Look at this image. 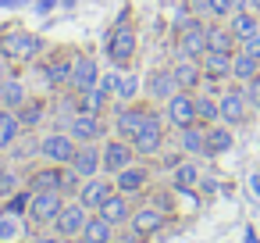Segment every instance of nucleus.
I'll list each match as a JSON object with an SVG mask.
<instances>
[{
    "instance_id": "35",
    "label": "nucleus",
    "mask_w": 260,
    "mask_h": 243,
    "mask_svg": "<svg viewBox=\"0 0 260 243\" xmlns=\"http://www.w3.org/2000/svg\"><path fill=\"white\" fill-rule=\"evenodd\" d=\"M104 104H107V97L96 90V86H89V90H82V93H75V111H89V115H100L104 111Z\"/></svg>"
},
{
    "instance_id": "47",
    "label": "nucleus",
    "mask_w": 260,
    "mask_h": 243,
    "mask_svg": "<svg viewBox=\"0 0 260 243\" xmlns=\"http://www.w3.org/2000/svg\"><path fill=\"white\" fill-rule=\"evenodd\" d=\"M246 243H260V239H256V232H253V229H246Z\"/></svg>"
},
{
    "instance_id": "40",
    "label": "nucleus",
    "mask_w": 260,
    "mask_h": 243,
    "mask_svg": "<svg viewBox=\"0 0 260 243\" xmlns=\"http://www.w3.org/2000/svg\"><path fill=\"white\" fill-rule=\"evenodd\" d=\"M29 200H32V190H18V193H11V197L4 200V211H11V214H29Z\"/></svg>"
},
{
    "instance_id": "44",
    "label": "nucleus",
    "mask_w": 260,
    "mask_h": 243,
    "mask_svg": "<svg viewBox=\"0 0 260 243\" xmlns=\"http://www.w3.org/2000/svg\"><path fill=\"white\" fill-rule=\"evenodd\" d=\"M8 75H11V72H8V58H4V54H0V83H4Z\"/></svg>"
},
{
    "instance_id": "11",
    "label": "nucleus",
    "mask_w": 260,
    "mask_h": 243,
    "mask_svg": "<svg viewBox=\"0 0 260 243\" xmlns=\"http://www.w3.org/2000/svg\"><path fill=\"white\" fill-rule=\"evenodd\" d=\"M207 54V25L196 18L192 25H185L182 33H178V58H203Z\"/></svg>"
},
{
    "instance_id": "38",
    "label": "nucleus",
    "mask_w": 260,
    "mask_h": 243,
    "mask_svg": "<svg viewBox=\"0 0 260 243\" xmlns=\"http://www.w3.org/2000/svg\"><path fill=\"white\" fill-rule=\"evenodd\" d=\"M18 190H22V175L11 172V168H0V204H4L11 193H18Z\"/></svg>"
},
{
    "instance_id": "29",
    "label": "nucleus",
    "mask_w": 260,
    "mask_h": 243,
    "mask_svg": "<svg viewBox=\"0 0 260 243\" xmlns=\"http://www.w3.org/2000/svg\"><path fill=\"white\" fill-rule=\"evenodd\" d=\"M232 150V129L228 125H207V157Z\"/></svg>"
},
{
    "instance_id": "34",
    "label": "nucleus",
    "mask_w": 260,
    "mask_h": 243,
    "mask_svg": "<svg viewBox=\"0 0 260 243\" xmlns=\"http://www.w3.org/2000/svg\"><path fill=\"white\" fill-rule=\"evenodd\" d=\"M43 75H47L50 86H68V79H72V61H64V58H50V61L43 65Z\"/></svg>"
},
{
    "instance_id": "6",
    "label": "nucleus",
    "mask_w": 260,
    "mask_h": 243,
    "mask_svg": "<svg viewBox=\"0 0 260 243\" xmlns=\"http://www.w3.org/2000/svg\"><path fill=\"white\" fill-rule=\"evenodd\" d=\"M136 147H132V140H125V136H114V140H107L104 143V172L107 175H118L121 168H128V165H136Z\"/></svg>"
},
{
    "instance_id": "48",
    "label": "nucleus",
    "mask_w": 260,
    "mask_h": 243,
    "mask_svg": "<svg viewBox=\"0 0 260 243\" xmlns=\"http://www.w3.org/2000/svg\"><path fill=\"white\" fill-rule=\"evenodd\" d=\"M15 243H36V239H25V236H22V239H15Z\"/></svg>"
},
{
    "instance_id": "31",
    "label": "nucleus",
    "mask_w": 260,
    "mask_h": 243,
    "mask_svg": "<svg viewBox=\"0 0 260 243\" xmlns=\"http://www.w3.org/2000/svg\"><path fill=\"white\" fill-rule=\"evenodd\" d=\"M61 179H64V168L61 165H50V168H43V172H36L29 179V190L32 193H40V190H61Z\"/></svg>"
},
{
    "instance_id": "24",
    "label": "nucleus",
    "mask_w": 260,
    "mask_h": 243,
    "mask_svg": "<svg viewBox=\"0 0 260 243\" xmlns=\"http://www.w3.org/2000/svg\"><path fill=\"white\" fill-rule=\"evenodd\" d=\"M160 225H164V211L153 207V204L132 211V218H128V229H136V232H143V236H146V232H157Z\"/></svg>"
},
{
    "instance_id": "37",
    "label": "nucleus",
    "mask_w": 260,
    "mask_h": 243,
    "mask_svg": "<svg viewBox=\"0 0 260 243\" xmlns=\"http://www.w3.org/2000/svg\"><path fill=\"white\" fill-rule=\"evenodd\" d=\"M139 90H143V83H139V75L136 72H125L121 79H118V100L121 104H136V97H139Z\"/></svg>"
},
{
    "instance_id": "3",
    "label": "nucleus",
    "mask_w": 260,
    "mask_h": 243,
    "mask_svg": "<svg viewBox=\"0 0 260 243\" xmlns=\"http://www.w3.org/2000/svg\"><path fill=\"white\" fill-rule=\"evenodd\" d=\"M61 207H64V193L61 190H40L29 200V222L32 225H54Z\"/></svg>"
},
{
    "instance_id": "41",
    "label": "nucleus",
    "mask_w": 260,
    "mask_h": 243,
    "mask_svg": "<svg viewBox=\"0 0 260 243\" xmlns=\"http://www.w3.org/2000/svg\"><path fill=\"white\" fill-rule=\"evenodd\" d=\"M118 79H121V75H118V72H104V75H100V79H96V90H100V93H104V97H107V100H111V97H114V93H118Z\"/></svg>"
},
{
    "instance_id": "27",
    "label": "nucleus",
    "mask_w": 260,
    "mask_h": 243,
    "mask_svg": "<svg viewBox=\"0 0 260 243\" xmlns=\"http://www.w3.org/2000/svg\"><path fill=\"white\" fill-rule=\"evenodd\" d=\"M228 29H232V36H235V40H246L249 33H256V29H260V15H256V11H249V8H239V11L228 18Z\"/></svg>"
},
{
    "instance_id": "14",
    "label": "nucleus",
    "mask_w": 260,
    "mask_h": 243,
    "mask_svg": "<svg viewBox=\"0 0 260 243\" xmlns=\"http://www.w3.org/2000/svg\"><path fill=\"white\" fill-rule=\"evenodd\" d=\"M171 72H175L178 90H189V93H196V90H200V83L207 79V75H203V65H200L196 58H178V61L171 65Z\"/></svg>"
},
{
    "instance_id": "9",
    "label": "nucleus",
    "mask_w": 260,
    "mask_h": 243,
    "mask_svg": "<svg viewBox=\"0 0 260 243\" xmlns=\"http://www.w3.org/2000/svg\"><path fill=\"white\" fill-rule=\"evenodd\" d=\"M79 179H89V175H100V168H104V147H96V143H79L75 147V154H72V165H68Z\"/></svg>"
},
{
    "instance_id": "13",
    "label": "nucleus",
    "mask_w": 260,
    "mask_h": 243,
    "mask_svg": "<svg viewBox=\"0 0 260 243\" xmlns=\"http://www.w3.org/2000/svg\"><path fill=\"white\" fill-rule=\"evenodd\" d=\"M143 90H146V97H150V100H160V104H168V97L178 90V83H175V72H171V68H153V72L146 75Z\"/></svg>"
},
{
    "instance_id": "10",
    "label": "nucleus",
    "mask_w": 260,
    "mask_h": 243,
    "mask_svg": "<svg viewBox=\"0 0 260 243\" xmlns=\"http://www.w3.org/2000/svg\"><path fill=\"white\" fill-rule=\"evenodd\" d=\"M160 143H164V118H160V115H150V122L136 132L132 147H136V154H139V157H150V154H157V150H160Z\"/></svg>"
},
{
    "instance_id": "4",
    "label": "nucleus",
    "mask_w": 260,
    "mask_h": 243,
    "mask_svg": "<svg viewBox=\"0 0 260 243\" xmlns=\"http://www.w3.org/2000/svg\"><path fill=\"white\" fill-rule=\"evenodd\" d=\"M75 136L72 132H50V136H43L40 140V157L47 161V165H72V154H75Z\"/></svg>"
},
{
    "instance_id": "51",
    "label": "nucleus",
    "mask_w": 260,
    "mask_h": 243,
    "mask_svg": "<svg viewBox=\"0 0 260 243\" xmlns=\"http://www.w3.org/2000/svg\"><path fill=\"white\" fill-rule=\"evenodd\" d=\"M0 111H4V107H0Z\"/></svg>"
},
{
    "instance_id": "30",
    "label": "nucleus",
    "mask_w": 260,
    "mask_h": 243,
    "mask_svg": "<svg viewBox=\"0 0 260 243\" xmlns=\"http://www.w3.org/2000/svg\"><path fill=\"white\" fill-rule=\"evenodd\" d=\"M171 182H175V190H196V186H200V168H196V161H178V165L171 168Z\"/></svg>"
},
{
    "instance_id": "18",
    "label": "nucleus",
    "mask_w": 260,
    "mask_h": 243,
    "mask_svg": "<svg viewBox=\"0 0 260 243\" xmlns=\"http://www.w3.org/2000/svg\"><path fill=\"white\" fill-rule=\"evenodd\" d=\"M96 79H100V68H96L93 58H75L72 61V79H68L72 93H82V90L96 86Z\"/></svg>"
},
{
    "instance_id": "23",
    "label": "nucleus",
    "mask_w": 260,
    "mask_h": 243,
    "mask_svg": "<svg viewBox=\"0 0 260 243\" xmlns=\"http://www.w3.org/2000/svg\"><path fill=\"white\" fill-rule=\"evenodd\" d=\"M178 143H182V154H196V157H207V125L192 122V125L178 129Z\"/></svg>"
},
{
    "instance_id": "32",
    "label": "nucleus",
    "mask_w": 260,
    "mask_h": 243,
    "mask_svg": "<svg viewBox=\"0 0 260 243\" xmlns=\"http://www.w3.org/2000/svg\"><path fill=\"white\" fill-rule=\"evenodd\" d=\"M25 236V222L22 214H11V211H0V243H15Z\"/></svg>"
},
{
    "instance_id": "36",
    "label": "nucleus",
    "mask_w": 260,
    "mask_h": 243,
    "mask_svg": "<svg viewBox=\"0 0 260 243\" xmlns=\"http://www.w3.org/2000/svg\"><path fill=\"white\" fill-rule=\"evenodd\" d=\"M43 111H47V107H43V100H40V97H29V100H25V104L18 107L22 129H25V132H29V129H36V125L43 122Z\"/></svg>"
},
{
    "instance_id": "21",
    "label": "nucleus",
    "mask_w": 260,
    "mask_h": 243,
    "mask_svg": "<svg viewBox=\"0 0 260 243\" xmlns=\"http://www.w3.org/2000/svg\"><path fill=\"white\" fill-rule=\"evenodd\" d=\"M114 229L118 225H111L107 218L89 214L86 225H82V232H79V243H114Z\"/></svg>"
},
{
    "instance_id": "42",
    "label": "nucleus",
    "mask_w": 260,
    "mask_h": 243,
    "mask_svg": "<svg viewBox=\"0 0 260 243\" xmlns=\"http://www.w3.org/2000/svg\"><path fill=\"white\" fill-rule=\"evenodd\" d=\"M242 90H246L249 107H253V111H260V75H253L249 83H242Z\"/></svg>"
},
{
    "instance_id": "15",
    "label": "nucleus",
    "mask_w": 260,
    "mask_h": 243,
    "mask_svg": "<svg viewBox=\"0 0 260 243\" xmlns=\"http://www.w3.org/2000/svg\"><path fill=\"white\" fill-rule=\"evenodd\" d=\"M96 214H100V218H107L111 225H128V218H132L128 197H125V193H118V190H111V193L104 197V204L96 207Z\"/></svg>"
},
{
    "instance_id": "1",
    "label": "nucleus",
    "mask_w": 260,
    "mask_h": 243,
    "mask_svg": "<svg viewBox=\"0 0 260 243\" xmlns=\"http://www.w3.org/2000/svg\"><path fill=\"white\" fill-rule=\"evenodd\" d=\"M136 47H139V33L132 29V22H128V11H121L118 25H114V29L107 33V40H104V50H107L111 65L125 68V65H132V58H136Z\"/></svg>"
},
{
    "instance_id": "7",
    "label": "nucleus",
    "mask_w": 260,
    "mask_h": 243,
    "mask_svg": "<svg viewBox=\"0 0 260 243\" xmlns=\"http://www.w3.org/2000/svg\"><path fill=\"white\" fill-rule=\"evenodd\" d=\"M217 100H221V118H224V125H239V122H246V115L253 111L249 100H246L242 83H239V86H224V93H217Z\"/></svg>"
},
{
    "instance_id": "46",
    "label": "nucleus",
    "mask_w": 260,
    "mask_h": 243,
    "mask_svg": "<svg viewBox=\"0 0 260 243\" xmlns=\"http://www.w3.org/2000/svg\"><path fill=\"white\" fill-rule=\"evenodd\" d=\"M246 8H249V11H256V15H260V0H246Z\"/></svg>"
},
{
    "instance_id": "26",
    "label": "nucleus",
    "mask_w": 260,
    "mask_h": 243,
    "mask_svg": "<svg viewBox=\"0 0 260 243\" xmlns=\"http://www.w3.org/2000/svg\"><path fill=\"white\" fill-rule=\"evenodd\" d=\"M0 100H4V107H8V111H18V107L29 100V90H25V83H22L18 75H8L4 83H0Z\"/></svg>"
},
{
    "instance_id": "12",
    "label": "nucleus",
    "mask_w": 260,
    "mask_h": 243,
    "mask_svg": "<svg viewBox=\"0 0 260 243\" xmlns=\"http://www.w3.org/2000/svg\"><path fill=\"white\" fill-rule=\"evenodd\" d=\"M68 132L75 136V143H93L104 136V122L100 115H89V111H75L72 122H68Z\"/></svg>"
},
{
    "instance_id": "39",
    "label": "nucleus",
    "mask_w": 260,
    "mask_h": 243,
    "mask_svg": "<svg viewBox=\"0 0 260 243\" xmlns=\"http://www.w3.org/2000/svg\"><path fill=\"white\" fill-rule=\"evenodd\" d=\"M235 0H207V18H217V22H228L235 15Z\"/></svg>"
},
{
    "instance_id": "8",
    "label": "nucleus",
    "mask_w": 260,
    "mask_h": 243,
    "mask_svg": "<svg viewBox=\"0 0 260 243\" xmlns=\"http://www.w3.org/2000/svg\"><path fill=\"white\" fill-rule=\"evenodd\" d=\"M168 122H171L175 129H185V125L200 122V118H196V93L175 90V93L168 97Z\"/></svg>"
},
{
    "instance_id": "19",
    "label": "nucleus",
    "mask_w": 260,
    "mask_h": 243,
    "mask_svg": "<svg viewBox=\"0 0 260 243\" xmlns=\"http://www.w3.org/2000/svg\"><path fill=\"white\" fill-rule=\"evenodd\" d=\"M200 65H203V75H207L210 83H224V79H232V54L207 50V54L200 58Z\"/></svg>"
},
{
    "instance_id": "43",
    "label": "nucleus",
    "mask_w": 260,
    "mask_h": 243,
    "mask_svg": "<svg viewBox=\"0 0 260 243\" xmlns=\"http://www.w3.org/2000/svg\"><path fill=\"white\" fill-rule=\"evenodd\" d=\"M239 47H242L246 54H253V58H260V29H256V33H249L246 40H239Z\"/></svg>"
},
{
    "instance_id": "2",
    "label": "nucleus",
    "mask_w": 260,
    "mask_h": 243,
    "mask_svg": "<svg viewBox=\"0 0 260 243\" xmlns=\"http://www.w3.org/2000/svg\"><path fill=\"white\" fill-rule=\"evenodd\" d=\"M43 50V40L36 33H25L22 25H4L0 29V54L8 61H36Z\"/></svg>"
},
{
    "instance_id": "28",
    "label": "nucleus",
    "mask_w": 260,
    "mask_h": 243,
    "mask_svg": "<svg viewBox=\"0 0 260 243\" xmlns=\"http://www.w3.org/2000/svg\"><path fill=\"white\" fill-rule=\"evenodd\" d=\"M22 136V118H18V111H0V150H8V147H15V140Z\"/></svg>"
},
{
    "instance_id": "45",
    "label": "nucleus",
    "mask_w": 260,
    "mask_h": 243,
    "mask_svg": "<svg viewBox=\"0 0 260 243\" xmlns=\"http://www.w3.org/2000/svg\"><path fill=\"white\" fill-rule=\"evenodd\" d=\"M36 243H64V239H54V236H36Z\"/></svg>"
},
{
    "instance_id": "16",
    "label": "nucleus",
    "mask_w": 260,
    "mask_h": 243,
    "mask_svg": "<svg viewBox=\"0 0 260 243\" xmlns=\"http://www.w3.org/2000/svg\"><path fill=\"white\" fill-rule=\"evenodd\" d=\"M150 115H153V111H146V107H139V104H125V107L118 111V136L136 140V132L150 122Z\"/></svg>"
},
{
    "instance_id": "50",
    "label": "nucleus",
    "mask_w": 260,
    "mask_h": 243,
    "mask_svg": "<svg viewBox=\"0 0 260 243\" xmlns=\"http://www.w3.org/2000/svg\"><path fill=\"white\" fill-rule=\"evenodd\" d=\"M0 107H4V100H0Z\"/></svg>"
},
{
    "instance_id": "49",
    "label": "nucleus",
    "mask_w": 260,
    "mask_h": 243,
    "mask_svg": "<svg viewBox=\"0 0 260 243\" xmlns=\"http://www.w3.org/2000/svg\"><path fill=\"white\" fill-rule=\"evenodd\" d=\"M235 8H246V0H235Z\"/></svg>"
},
{
    "instance_id": "20",
    "label": "nucleus",
    "mask_w": 260,
    "mask_h": 243,
    "mask_svg": "<svg viewBox=\"0 0 260 243\" xmlns=\"http://www.w3.org/2000/svg\"><path fill=\"white\" fill-rule=\"evenodd\" d=\"M111 190H114V182H107V179H100V175H89V179H82V186H79V200H82L89 211H96Z\"/></svg>"
},
{
    "instance_id": "52",
    "label": "nucleus",
    "mask_w": 260,
    "mask_h": 243,
    "mask_svg": "<svg viewBox=\"0 0 260 243\" xmlns=\"http://www.w3.org/2000/svg\"><path fill=\"white\" fill-rule=\"evenodd\" d=\"M114 243H118V239H114Z\"/></svg>"
},
{
    "instance_id": "17",
    "label": "nucleus",
    "mask_w": 260,
    "mask_h": 243,
    "mask_svg": "<svg viewBox=\"0 0 260 243\" xmlns=\"http://www.w3.org/2000/svg\"><path fill=\"white\" fill-rule=\"evenodd\" d=\"M146 182H150V168H143V165H128V168H121V172L114 175V190L125 193V197L143 193Z\"/></svg>"
},
{
    "instance_id": "5",
    "label": "nucleus",
    "mask_w": 260,
    "mask_h": 243,
    "mask_svg": "<svg viewBox=\"0 0 260 243\" xmlns=\"http://www.w3.org/2000/svg\"><path fill=\"white\" fill-rule=\"evenodd\" d=\"M86 218H89V207H86L79 197H75V200H64V207H61V214H57V222H54V232H57L61 239H79Z\"/></svg>"
},
{
    "instance_id": "33",
    "label": "nucleus",
    "mask_w": 260,
    "mask_h": 243,
    "mask_svg": "<svg viewBox=\"0 0 260 243\" xmlns=\"http://www.w3.org/2000/svg\"><path fill=\"white\" fill-rule=\"evenodd\" d=\"M196 118L207 122V125H214V122L221 118V100H217V93H196Z\"/></svg>"
},
{
    "instance_id": "22",
    "label": "nucleus",
    "mask_w": 260,
    "mask_h": 243,
    "mask_svg": "<svg viewBox=\"0 0 260 243\" xmlns=\"http://www.w3.org/2000/svg\"><path fill=\"white\" fill-rule=\"evenodd\" d=\"M235 47H239V40L232 36V29H228V22H210L207 25V50H221V54H235Z\"/></svg>"
},
{
    "instance_id": "25",
    "label": "nucleus",
    "mask_w": 260,
    "mask_h": 243,
    "mask_svg": "<svg viewBox=\"0 0 260 243\" xmlns=\"http://www.w3.org/2000/svg\"><path fill=\"white\" fill-rule=\"evenodd\" d=\"M253 75H260V58H253L242 47H235V54H232V79L235 83H249Z\"/></svg>"
}]
</instances>
